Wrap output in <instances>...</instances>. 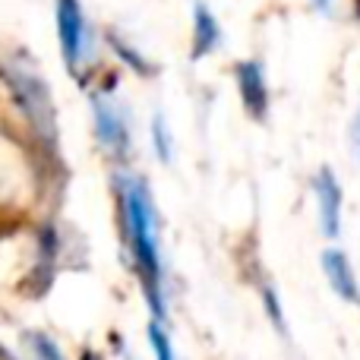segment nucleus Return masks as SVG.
<instances>
[{"mask_svg": "<svg viewBox=\"0 0 360 360\" xmlns=\"http://www.w3.org/2000/svg\"><path fill=\"white\" fill-rule=\"evenodd\" d=\"M0 79H4L6 92L13 95L16 108L22 117L29 120L32 133L44 143H54L57 136V120H54V101H51V86L38 76L35 67L22 60V57H6L0 63Z\"/></svg>", "mask_w": 360, "mask_h": 360, "instance_id": "2", "label": "nucleus"}, {"mask_svg": "<svg viewBox=\"0 0 360 360\" xmlns=\"http://www.w3.org/2000/svg\"><path fill=\"white\" fill-rule=\"evenodd\" d=\"M86 360H95V357H86Z\"/></svg>", "mask_w": 360, "mask_h": 360, "instance_id": "17", "label": "nucleus"}, {"mask_svg": "<svg viewBox=\"0 0 360 360\" xmlns=\"http://www.w3.org/2000/svg\"><path fill=\"white\" fill-rule=\"evenodd\" d=\"M120 212H124V231L130 243L136 272L143 278V291L158 323H165V288H162V256H158V224L155 205H152L149 186L139 177H120Z\"/></svg>", "mask_w": 360, "mask_h": 360, "instance_id": "1", "label": "nucleus"}, {"mask_svg": "<svg viewBox=\"0 0 360 360\" xmlns=\"http://www.w3.org/2000/svg\"><path fill=\"white\" fill-rule=\"evenodd\" d=\"M92 120H95V136L98 143L111 152L114 158H127L130 152V127H127V117L111 98L105 95H92Z\"/></svg>", "mask_w": 360, "mask_h": 360, "instance_id": "4", "label": "nucleus"}, {"mask_svg": "<svg viewBox=\"0 0 360 360\" xmlns=\"http://www.w3.org/2000/svg\"><path fill=\"white\" fill-rule=\"evenodd\" d=\"M323 272H326V278H329L332 291H335L338 297L348 300V304H360V288H357V278H354V269H351L348 256H345L342 250H326Z\"/></svg>", "mask_w": 360, "mask_h": 360, "instance_id": "7", "label": "nucleus"}, {"mask_svg": "<svg viewBox=\"0 0 360 360\" xmlns=\"http://www.w3.org/2000/svg\"><path fill=\"white\" fill-rule=\"evenodd\" d=\"M316 4V10H329V0H313Z\"/></svg>", "mask_w": 360, "mask_h": 360, "instance_id": "16", "label": "nucleus"}, {"mask_svg": "<svg viewBox=\"0 0 360 360\" xmlns=\"http://www.w3.org/2000/svg\"><path fill=\"white\" fill-rule=\"evenodd\" d=\"M221 44V25L212 16L209 6H193V57H205Z\"/></svg>", "mask_w": 360, "mask_h": 360, "instance_id": "8", "label": "nucleus"}, {"mask_svg": "<svg viewBox=\"0 0 360 360\" xmlns=\"http://www.w3.org/2000/svg\"><path fill=\"white\" fill-rule=\"evenodd\" d=\"M152 146H155L158 162L168 165L171 158H174V139H171L168 120H165V114H162V111L152 114Z\"/></svg>", "mask_w": 360, "mask_h": 360, "instance_id": "9", "label": "nucleus"}, {"mask_svg": "<svg viewBox=\"0 0 360 360\" xmlns=\"http://www.w3.org/2000/svg\"><path fill=\"white\" fill-rule=\"evenodd\" d=\"M351 149H354V158L360 162V108H357L354 120H351Z\"/></svg>", "mask_w": 360, "mask_h": 360, "instance_id": "14", "label": "nucleus"}, {"mask_svg": "<svg viewBox=\"0 0 360 360\" xmlns=\"http://www.w3.org/2000/svg\"><path fill=\"white\" fill-rule=\"evenodd\" d=\"M262 297H266V307H269V319H272L275 329L285 335L288 329H285V319H281V307H278V297H275V291H272V288H266V291H262Z\"/></svg>", "mask_w": 360, "mask_h": 360, "instance_id": "13", "label": "nucleus"}, {"mask_svg": "<svg viewBox=\"0 0 360 360\" xmlns=\"http://www.w3.org/2000/svg\"><path fill=\"white\" fill-rule=\"evenodd\" d=\"M149 345H152V351H155V360H177L168 332H165V326L158 323V319L149 326Z\"/></svg>", "mask_w": 360, "mask_h": 360, "instance_id": "11", "label": "nucleus"}, {"mask_svg": "<svg viewBox=\"0 0 360 360\" xmlns=\"http://www.w3.org/2000/svg\"><path fill=\"white\" fill-rule=\"evenodd\" d=\"M313 193L319 202V221H323L326 237L342 234V184L329 168H319L316 180H313Z\"/></svg>", "mask_w": 360, "mask_h": 360, "instance_id": "5", "label": "nucleus"}, {"mask_svg": "<svg viewBox=\"0 0 360 360\" xmlns=\"http://www.w3.org/2000/svg\"><path fill=\"white\" fill-rule=\"evenodd\" d=\"M237 89H240L243 108L250 111V117H256V120L266 117L269 92H266V79H262V67L256 60L237 63Z\"/></svg>", "mask_w": 360, "mask_h": 360, "instance_id": "6", "label": "nucleus"}, {"mask_svg": "<svg viewBox=\"0 0 360 360\" xmlns=\"http://www.w3.org/2000/svg\"><path fill=\"white\" fill-rule=\"evenodd\" d=\"M25 342H29V348L35 351L38 360H63L60 348H57L48 335H41V332H25Z\"/></svg>", "mask_w": 360, "mask_h": 360, "instance_id": "12", "label": "nucleus"}, {"mask_svg": "<svg viewBox=\"0 0 360 360\" xmlns=\"http://www.w3.org/2000/svg\"><path fill=\"white\" fill-rule=\"evenodd\" d=\"M0 360H16V357H13V354H10V351H6V348H4V345H0Z\"/></svg>", "mask_w": 360, "mask_h": 360, "instance_id": "15", "label": "nucleus"}, {"mask_svg": "<svg viewBox=\"0 0 360 360\" xmlns=\"http://www.w3.org/2000/svg\"><path fill=\"white\" fill-rule=\"evenodd\" d=\"M57 16V41H60V57L70 73L82 67L92 57V29L86 22L79 0H54Z\"/></svg>", "mask_w": 360, "mask_h": 360, "instance_id": "3", "label": "nucleus"}, {"mask_svg": "<svg viewBox=\"0 0 360 360\" xmlns=\"http://www.w3.org/2000/svg\"><path fill=\"white\" fill-rule=\"evenodd\" d=\"M108 44H111V51H114V54H117L120 60H124L130 70H136V73H143V76H149V73H152V63L146 60V57L139 54V51L133 48V44H127L120 35H114V32H108Z\"/></svg>", "mask_w": 360, "mask_h": 360, "instance_id": "10", "label": "nucleus"}]
</instances>
